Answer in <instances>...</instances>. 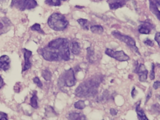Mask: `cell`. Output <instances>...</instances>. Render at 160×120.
<instances>
[{
    "label": "cell",
    "mask_w": 160,
    "mask_h": 120,
    "mask_svg": "<svg viewBox=\"0 0 160 120\" xmlns=\"http://www.w3.org/2000/svg\"><path fill=\"white\" fill-rule=\"evenodd\" d=\"M69 120H87L86 116L80 113L73 112L69 114Z\"/></svg>",
    "instance_id": "9a60e30c"
},
{
    "label": "cell",
    "mask_w": 160,
    "mask_h": 120,
    "mask_svg": "<svg viewBox=\"0 0 160 120\" xmlns=\"http://www.w3.org/2000/svg\"><path fill=\"white\" fill-rule=\"evenodd\" d=\"M0 120H8V115L5 113L0 112Z\"/></svg>",
    "instance_id": "4dcf8cb0"
},
{
    "label": "cell",
    "mask_w": 160,
    "mask_h": 120,
    "mask_svg": "<svg viewBox=\"0 0 160 120\" xmlns=\"http://www.w3.org/2000/svg\"><path fill=\"white\" fill-rule=\"evenodd\" d=\"M154 39L156 41V42L158 43L159 46H160V34L159 32H157L155 34V38Z\"/></svg>",
    "instance_id": "1f68e13d"
},
{
    "label": "cell",
    "mask_w": 160,
    "mask_h": 120,
    "mask_svg": "<svg viewBox=\"0 0 160 120\" xmlns=\"http://www.w3.org/2000/svg\"><path fill=\"white\" fill-rule=\"evenodd\" d=\"M48 24L50 28L58 31L64 30L69 25L66 17L58 13H53L49 16Z\"/></svg>",
    "instance_id": "7a4b0ae2"
},
{
    "label": "cell",
    "mask_w": 160,
    "mask_h": 120,
    "mask_svg": "<svg viewBox=\"0 0 160 120\" xmlns=\"http://www.w3.org/2000/svg\"><path fill=\"white\" fill-rule=\"evenodd\" d=\"M76 79L75 77L74 72L72 69L66 70L60 78L59 84L61 85L67 87H72L75 85Z\"/></svg>",
    "instance_id": "5b68a950"
},
{
    "label": "cell",
    "mask_w": 160,
    "mask_h": 120,
    "mask_svg": "<svg viewBox=\"0 0 160 120\" xmlns=\"http://www.w3.org/2000/svg\"><path fill=\"white\" fill-rule=\"evenodd\" d=\"M42 55L45 60L48 61H57L62 60L59 49H51L47 47L42 50Z\"/></svg>",
    "instance_id": "8992f818"
},
{
    "label": "cell",
    "mask_w": 160,
    "mask_h": 120,
    "mask_svg": "<svg viewBox=\"0 0 160 120\" xmlns=\"http://www.w3.org/2000/svg\"><path fill=\"white\" fill-rule=\"evenodd\" d=\"M137 91L136 90L135 88L134 87L132 92V96L133 98H135V97L137 95Z\"/></svg>",
    "instance_id": "d590c367"
},
{
    "label": "cell",
    "mask_w": 160,
    "mask_h": 120,
    "mask_svg": "<svg viewBox=\"0 0 160 120\" xmlns=\"http://www.w3.org/2000/svg\"><path fill=\"white\" fill-rule=\"evenodd\" d=\"M23 50H24V58H25V65L23 69V72H24L28 70L31 67V63L30 61V58L31 56L32 53L31 51L26 49H24Z\"/></svg>",
    "instance_id": "4fadbf2b"
},
{
    "label": "cell",
    "mask_w": 160,
    "mask_h": 120,
    "mask_svg": "<svg viewBox=\"0 0 160 120\" xmlns=\"http://www.w3.org/2000/svg\"><path fill=\"white\" fill-rule=\"evenodd\" d=\"M42 75L44 79L47 81H50L52 77L51 72L48 70L46 69L42 72Z\"/></svg>",
    "instance_id": "cb8c5ba5"
},
{
    "label": "cell",
    "mask_w": 160,
    "mask_h": 120,
    "mask_svg": "<svg viewBox=\"0 0 160 120\" xmlns=\"http://www.w3.org/2000/svg\"><path fill=\"white\" fill-rule=\"evenodd\" d=\"M74 107L78 109H83L86 107V104L83 100H78L75 103Z\"/></svg>",
    "instance_id": "d4e9b609"
},
{
    "label": "cell",
    "mask_w": 160,
    "mask_h": 120,
    "mask_svg": "<svg viewBox=\"0 0 160 120\" xmlns=\"http://www.w3.org/2000/svg\"><path fill=\"white\" fill-rule=\"evenodd\" d=\"M134 72L138 74L139 81L140 82L146 81L148 78V71L144 64H140L138 65V63H137Z\"/></svg>",
    "instance_id": "ba28073f"
},
{
    "label": "cell",
    "mask_w": 160,
    "mask_h": 120,
    "mask_svg": "<svg viewBox=\"0 0 160 120\" xmlns=\"http://www.w3.org/2000/svg\"><path fill=\"white\" fill-rule=\"evenodd\" d=\"M152 25L148 23H144L143 25H140L138 27L139 33L143 34H149L150 33Z\"/></svg>",
    "instance_id": "5bb4252c"
},
{
    "label": "cell",
    "mask_w": 160,
    "mask_h": 120,
    "mask_svg": "<svg viewBox=\"0 0 160 120\" xmlns=\"http://www.w3.org/2000/svg\"><path fill=\"white\" fill-rule=\"evenodd\" d=\"M71 51H72V53L76 55H78L80 53V51H81L79 43L77 42H73L72 43Z\"/></svg>",
    "instance_id": "ac0fdd59"
},
{
    "label": "cell",
    "mask_w": 160,
    "mask_h": 120,
    "mask_svg": "<svg viewBox=\"0 0 160 120\" xmlns=\"http://www.w3.org/2000/svg\"><path fill=\"white\" fill-rule=\"evenodd\" d=\"M77 22L79 24L81 27L83 28V29L88 30L89 29V22L87 19H78L77 20Z\"/></svg>",
    "instance_id": "44dd1931"
},
{
    "label": "cell",
    "mask_w": 160,
    "mask_h": 120,
    "mask_svg": "<svg viewBox=\"0 0 160 120\" xmlns=\"http://www.w3.org/2000/svg\"><path fill=\"white\" fill-rule=\"evenodd\" d=\"M10 59L7 55H2L0 57V69L8 70L10 67Z\"/></svg>",
    "instance_id": "7c38bea8"
},
{
    "label": "cell",
    "mask_w": 160,
    "mask_h": 120,
    "mask_svg": "<svg viewBox=\"0 0 160 120\" xmlns=\"http://www.w3.org/2000/svg\"><path fill=\"white\" fill-rule=\"evenodd\" d=\"M38 97L37 96V92L34 91L32 96L30 99V104L32 107L34 108H38Z\"/></svg>",
    "instance_id": "ffe728a7"
},
{
    "label": "cell",
    "mask_w": 160,
    "mask_h": 120,
    "mask_svg": "<svg viewBox=\"0 0 160 120\" xmlns=\"http://www.w3.org/2000/svg\"><path fill=\"white\" fill-rule=\"evenodd\" d=\"M12 24L11 20L6 17H0V36L5 34L11 30Z\"/></svg>",
    "instance_id": "9c48e42d"
},
{
    "label": "cell",
    "mask_w": 160,
    "mask_h": 120,
    "mask_svg": "<svg viewBox=\"0 0 160 120\" xmlns=\"http://www.w3.org/2000/svg\"><path fill=\"white\" fill-rule=\"evenodd\" d=\"M91 30L92 33L94 34H102L104 31L103 28L100 25H95L92 26L90 28Z\"/></svg>",
    "instance_id": "d6986e66"
},
{
    "label": "cell",
    "mask_w": 160,
    "mask_h": 120,
    "mask_svg": "<svg viewBox=\"0 0 160 120\" xmlns=\"http://www.w3.org/2000/svg\"><path fill=\"white\" fill-rule=\"evenodd\" d=\"M128 0H107L111 10H115L123 7Z\"/></svg>",
    "instance_id": "30bf717a"
},
{
    "label": "cell",
    "mask_w": 160,
    "mask_h": 120,
    "mask_svg": "<svg viewBox=\"0 0 160 120\" xmlns=\"http://www.w3.org/2000/svg\"><path fill=\"white\" fill-rule=\"evenodd\" d=\"M144 43L146 45H148V46H151V47H152L154 45V43L150 39H147L144 41Z\"/></svg>",
    "instance_id": "f546056e"
},
{
    "label": "cell",
    "mask_w": 160,
    "mask_h": 120,
    "mask_svg": "<svg viewBox=\"0 0 160 120\" xmlns=\"http://www.w3.org/2000/svg\"><path fill=\"white\" fill-rule=\"evenodd\" d=\"M45 114L47 117H50L56 115V113L52 107L48 106L45 108Z\"/></svg>",
    "instance_id": "603a6c76"
},
{
    "label": "cell",
    "mask_w": 160,
    "mask_h": 120,
    "mask_svg": "<svg viewBox=\"0 0 160 120\" xmlns=\"http://www.w3.org/2000/svg\"><path fill=\"white\" fill-rule=\"evenodd\" d=\"M67 40V39H62V38L53 40L48 43V47L51 49H58L65 43V42Z\"/></svg>",
    "instance_id": "8fae6325"
},
{
    "label": "cell",
    "mask_w": 160,
    "mask_h": 120,
    "mask_svg": "<svg viewBox=\"0 0 160 120\" xmlns=\"http://www.w3.org/2000/svg\"><path fill=\"white\" fill-rule=\"evenodd\" d=\"M62 1H66L67 0H61Z\"/></svg>",
    "instance_id": "f35d334b"
},
{
    "label": "cell",
    "mask_w": 160,
    "mask_h": 120,
    "mask_svg": "<svg viewBox=\"0 0 160 120\" xmlns=\"http://www.w3.org/2000/svg\"><path fill=\"white\" fill-rule=\"evenodd\" d=\"M32 30L33 31H36L41 34H44V32L41 29V25L38 24H35L33 25L31 28Z\"/></svg>",
    "instance_id": "4316f807"
},
{
    "label": "cell",
    "mask_w": 160,
    "mask_h": 120,
    "mask_svg": "<svg viewBox=\"0 0 160 120\" xmlns=\"http://www.w3.org/2000/svg\"><path fill=\"white\" fill-rule=\"evenodd\" d=\"M150 78L151 80H153L155 78V73H154V65L153 63L152 64V69L150 74Z\"/></svg>",
    "instance_id": "f1b7e54d"
},
{
    "label": "cell",
    "mask_w": 160,
    "mask_h": 120,
    "mask_svg": "<svg viewBox=\"0 0 160 120\" xmlns=\"http://www.w3.org/2000/svg\"><path fill=\"white\" fill-rule=\"evenodd\" d=\"M4 83L2 77L0 76V89L4 85Z\"/></svg>",
    "instance_id": "8d00e7d4"
},
{
    "label": "cell",
    "mask_w": 160,
    "mask_h": 120,
    "mask_svg": "<svg viewBox=\"0 0 160 120\" xmlns=\"http://www.w3.org/2000/svg\"><path fill=\"white\" fill-rule=\"evenodd\" d=\"M61 0H46V4L51 6H59L61 4Z\"/></svg>",
    "instance_id": "7402d4cb"
},
{
    "label": "cell",
    "mask_w": 160,
    "mask_h": 120,
    "mask_svg": "<svg viewBox=\"0 0 160 120\" xmlns=\"http://www.w3.org/2000/svg\"><path fill=\"white\" fill-rule=\"evenodd\" d=\"M105 53L108 56L120 62L128 61L130 59V57L123 51H115L110 49H107Z\"/></svg>",
    "instance_id": "52a82bcc"
},
{
    "label": "cell",
    "mask_w": 160,
    "mask_h": 120,
    "mask_svg": "<svg viewBox=\"0 0 160 120\" xmlns=\"http://www.w3.org/2000/svg\"><path fill=\"white\" fill-rule=\"evenodd\" d=\"M88 52V58L90 62H92L94 56V51L91 47H88L87 49Z\"/></svg>",
    "instance_id": "484cf974"
},
{
    "label": "cell",
    "mask_w": 160,
    "mask_h": 120,
    "mask_svg": "<svg viewBox=\"0 0 160 120\" xmlns=\"http://www.w3.org/2000/svg\"><path fill=\"white\" fill-rule=\"evenodd\" d=\"M152 96V92L151 91H150L148 93V95H147V97H146V102H145V104L148 102V101L149 99H150L151 97Z\"/></svg>",
    "instance_id": "e575fe53"
},
{
    "label": "cell",
    "mask_w": 160,
    "mask_h": 120,
    "mask_svg": "<svg viewBox=\"0 0 160 120\" xmlns=\"http://www.w3.org/2000/svg\"><path fill=\"white\" fill-rule=\"evenodd\" d=\"M160 82L159 81H156L153 85V88L154 89H157L160 87Z\"/></svg>",
    "instance_id": "d6a6232c"
},
{
    "label": "cell",
    "mask_w": 160,
    "mask_h": 120,
    "mask_svg": "<svg viewBox=\"0 0 160 120\" xmlns=\"http://www.w3.org/2000/svg\"><path fill=\"white\" fill-rule=\"evenodd\" d=\"M110 113L111 115L114 116V115H117L118 113V110L114 108H111L110 110Z\"/></svg>",
    "instance_id": "836d02e7"
},
{
    "label": "cell",
    "mask_w": 160,
    "mask_h": 120,
    "mask_svg": "<svg viewBox=\"0 0 160 120\" xmlns=\"http://www.w3.org/2000/svg\"><path fill=\"white\" fill-rule=\"evenodd\" d=\"M112 34L116 39L126 44L133 51L140 55L139 50L136 45V42L134 39L130 36L123 35L118 31H113L112 32Z\"/></svg>",
    "instance_id": "3957f363"
},
{
    "label": "cell",
    "mask_w": 160,
    "mask_h": 120,
    "mask_svg": "<svg viewBox=\"0 0 160 120\" xmlns=\"http://www.w3.org/2000/svg\"><path fill=\"white\" fill-rule=\"evenodd\" d=\"M33 81L34 83L36 84L40 88H42V83L41 80H40V79L38 77H35L33 79Z\"/></svg>",
    "instance_id": "83f0119b"
},
{
    "label": "cell",
    "mask_w": 160,
    "mask_h": 120,
    "mask_svg": "<svg viewBox=\"0 0 160 120\" xmlns=\"http://www.w3.org/2000/svg\"><path fill=\"white\" fill-rule=\"evenodd\" d=\"M136 111L137 113L138 116L140 120H149L147 118V116L145 114L144 111L140 107V102L139 104H138L136 108Z\"/></svg>",
    "instance_id": "e0dca14e"
},
{
    "label": "cell",
    "mask_w": 160,
    "mask_h": 120,
    "mask_svg": "<svg viewBox=\"0 0 160 120\" xmlns=\"http://www.w3.org/2000/svg\"><path fill=\"white\" fill-rule=\"evenodd\" d=\"M150 4V10L151 12L156 16V17H157L158 19H160V11H159V9L156 3L152 1L151 0L149 1Z\"/></svg>",
    "instance_id": "2e32d148"
},
{
    "label": "cell",
    "mask_w": 160,
    "mask_h": 120,
    "mask_svg": "<svg viewBox=\"0 0 160 120\" xmlns=\"http://www.w3.org/2000/svg\"><path fill=\"white\" fill-rule=\"evenodd\" d=\"M37 5L35 0H12L11 3L12 7L21 11L34 9Z\"/></svg>",
    "instance_id": "277c9868"
},
{
    "label": "cell",
    "mask_w": 160,
    "mask_h": 120,
    "mask_svg": "<svg viewBox=\"0 0 160 120\" xmlns=\"http://www.w3.org/2000/svg\"><path fill=\"white\" fill-rule=\"evenodd\" d=\"M92 1H93L94 2H97L101 1H102V0H92Z\"/></svg>",
    "instance_id": "74e56055"
},
{
    "label": "cell",
    "mask_w": 160,
    "mask_h": 120,
    "mask_svg": "<svg viewBox=\"0 0 160 120\" xmlns=\"http://www.w3.org/2000/svg\"><path fill=\"white\" fill-rule=\"evenodd\" d=\"M102 78L100 76H93L79 85L76 89L75 94L78 97H88L95 95Z\"/></svg>",
    "instance_id": "6da1fadb"
}]
</instances>
